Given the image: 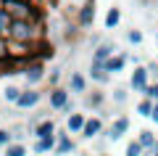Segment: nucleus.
<instances>
[{"instance_id": "obj_35", "label": "nucleus", "mask_w": 158, "mask_h": 156, "mask_svg": "<svg viewBox=\"0 0 158 156\" xmlns=\"http://www.w3.org/2000/svg\"><path fill=\"white\" fill-rule=\"evenodd\" d=\"M150 154H156V156H158V140H156V145H153V151H150Z\"/></svg>"}, {"instance_id": "obj_34", "label": "nucleus", "mask_w": 158, "mask_h": 156, "mask_svg": "<svg viewBox=\"0 0 158 156\" xmlns=\"http://www.w3.org/2000/svg\"><path fill=\"white\" fill-rule=\"evenodd\" d=\"M13 138H16V140H24V127H16V130H13Z\"/></svg>"}, {"instance_id": "obj_25", "label": "nucleus", "mask_w": 158, "mask_h": 156, "mask_svg": "<svg viewBox=\"0 0 158 156\" xmlns=\"http://www.w3.org/2000/svg\"><path fill=\"white\" fill-rule=\"evenodd\" d=\"M103 100H106V98H103V93H98V90H95L92 95H87V98H85V103H87L90 109H98V106L103 103Z\"/></svg>"}, {"instance_id": "obj_15", "label": "nucleus", "mask_w": 158, "mask_h": 156, "mask_svg": "<svg viewBox=\"0 0 158 156\" xmlns=\"http://www.w3.org/2000/svg\"><path fill=\"white\" fill-rule=\"evenodd\" d=\"M127 61H129V56H127V53H118V50H116V53H113V56L106 61V69H108L111 74H118V72H124Z\"/></svg>"}, {"instance_id": "obj_19", "label": "nucleus", "mask_w": 158, "mask_h": 156, "mask_svg": "<svg viewBox=\"0 0 158 156\" xmlns=\"http://www.w3.org/2000/svg\"><path fill=\"white\" fill-rule=\"evenodd\" d=\"M153 103H156L153 98L142 95V100L137 103V114H140V117H145V119H150V114H153Z\"/></svg>"}, {"instance_id": "obj_7", "label": "nucleus", "mask_w": 158, "mask_h": 156, "mask_svg": "<svg viewBox=\"0 0 158 156\" xmlns=\"http://www.w3.org/2000/svg\"><path fill=\"white\" fill-rule=\"evenodd\" d=\"M40 100H42V93H40L34 85H29L27 90H21V95H19V100H16V109H24V111H27V109H34Z\"/></svg>"}, {"instance_id": "obj_21", "label": "nucleus", "mask_w": 158, "mask_h": 156, "mask_svg": "<svg viewBox=\"0 0 158 156\" xmlns=\"http://www.w3.org/2000/svg\"><path fill=\"white\" fill-rule=\"evenodd\" d=\"M11 24H13V16L6 11V8L0 6V34H6L8 37V29H11Z\"/></svg>"}, {"instance_id": "obj_27", "label": "nucleus", "mask_w": 158, "mask_h": 156, "mask_svg": "<svg viewBox=\"0 0 158 156\" xmlns=\"http://www.w3.org/2000/svg\"><path fill=\"white\" fill-rule=\"evenodd\" d=\"M142 95H148V98H153V100H158V79L156 82H150L145 90H142Z\"/></svg>"}, {"instance_id": "obj_33", "label": "nucleus", "mask_w": 158, "mask_h": 156, "mask_svg": "<svg viewBox=\"0 0 158 156\" xmlns=\"http://www.w3.org/2000/svg\"><path fill=\"white\" fill-rule=\"evenodd\" d=\"M150 119H153V122L158 124V100H156V103H153V114H150Z\"/></svg>"}, {"instance_id": "obj_20", "label": "nucleus", "mask_w": 158, "mask_h": 156, "mask_svg": "<svg viewBox=\"0 0 158 156\" xmlns=\"http://www.w3.org/2000/svg\"><path fill=\"white\" fill-rule=\"evenodd\" d=\"M118 21H121V11H118V8H108V13H106V29H116Z\"/></svg>"}, {"instance_id": "obj_29", "label": "nucleus", "mask_w": 158, "mask_h": 156, "mask_svg": "<svg viewBox=\"0 0 158 156\" xmlns=\"http://www.w3.org/2000/svg\"><path fill=\"white\" fill-rule=\"evenodd\" d=\"M127 40H129L132 45H140L142 42V32L140 29H129V32H127Z\"/></svg>"}, {"instance_id": "obj_2", "label": "nucleus", "mask_w": 158, "mask_h": 156, "mask_svg": "<svg viewBox=\"0 0 158 156\" xmlns=\"http://www.w3.org/2000/svg\"><path fill=\"white\" fill-rule=\"evenodd\" d=\"M3 8L13 19H37V21H45V13H42V8L34 0H3Z\"/></svg>"}, {"instance_id": "obj_8", "label": "nucleus", "mask_w": 158, "mask_h": 156, "mask_svg": "<svg viewBox=\"0 0 158 156\" xmlns=\"http://www.w3.org/2000/svg\"><path fill=\"white\" fill-rule=\"evenodd\" d=\"M92 21H95V0H85L82 8L77 11V24L82 29H90Z\"/></svg>"}, {"instance_id": "obj_10", "label": "nucleus", "mask_w": 158, "mask_h": 156, "mask_svg": "<svg viewBox=\"0 0 158 156\" xmlns=\"http://www.w3.org/2000/svg\"><path fill=\"white\" fill-rule=\"evenodd\" d=\"M69 90H71V95H85L87 93V77L82 72H71L69 74Z\"/></svg>"}, {"instance_id": "obj_36", "label": "nucleus", "mask_w": 158, "mask_h": 156, "mask_svg": "<svg viewBox=\"0 0 158 156\" xmlns=\"http://www.w3.org/2000/svg\"><path fill=\"white\" fill-rule=\"evenodd\" d=\"M145 3H150V6H156V3H158V0H145Z\"/></svg>"}, {"instance_id": "obj_6", "label": "nucleus", "mask_w": 158, "mask_h": 156, "mask_svg": "<svg viewBox=\"0 0 158 156\" xmlns=\"http://www.w3.org/2000/svg\"><path fill=\"white\" fill-rule=\"evenodd\" d=\"M148 85H150V72H148V66L137 64L135 72H132V77H129V87L135 90V93H140V95H142V90H145Z\"/></svg>"}, {"instance_id": "obj_37", "label": "nucleus", "mask_w": 158, "mask_h": 156, "mask_svg": "<svg viewBox=\"0 0 158 156\" xmlns=\"http://www.w3.org/2000/svg\"><path fill=\"white\" fill-rule=\"evenodd\" d=\"M0 6H3V0H0Z\"/></svg>"}, {"instance_id": "obj_14", "label": "nucleus", "mask_w": 158, "mask_h": 156, "mask_svg": "<svg viewBox=\"0 0 158 156\" xmlns=\"http://www.w3.org/2000/svg\"><path fill=\"white\" fill-rule=\"evenodd\" d=\"M85 122H87V117H85L82 111H71V114H69V119H66V130H69L71 135H82Z\"/></svg>"}, {"instance_id": "obj_31", "label": "nucleus", "mask_w": 158, "mask_h": 156, "mask_svg": "<svg viewBox=\"0 0 158 156\" xmlns=\"http://www.w3.org/2000/svg\"><path fill=\"white\" fill-rule=\"evenodd\" d=\"M58 79H61V69H53V72L48 74V82H50V87H53V85H58Z\"/></svg>"}, {"instance_id": "obj_11", "label": "nucleus", "mask_w": 158, "mask_h": 156, "mask_svg": "<svg viewBox=\"0 0 158 156\" xmlns=\"http://www.w3.org/2000/svg\"><path fill=\"white\" fill-rule=\"evenodd\" d=\"M113 53H116V45L113 42H100V45H95V50H92V61L95 64H106Z\"/></svg>"}, {"instance_id": "obj_9", "label": "nucleus", "mask_w": 158, "mask_h": 156, "mask_svg": "<svg viewBox=\"0 0 158 156\" xmlns=\"http://www.w3.org/2000/svg\"><path fill=\"white\" fill-rule=\"evenodd\" d=\"M98 135H103V119L100 117H87L85 127H82V138L85 140H95Z\"/></svg>"}, {"instance_id": "obj_12", "label": "nucleus", "mask_w": 158, "mask_h": 156, "mask_svg": "<svg viewBox=\"0 0 158 156\" xmlns=\"http://www.w3.org/2000/svg\"><path fill=\"white\" fill-rule=\"evenodd\" d=\"M58 143H56V151L58 154H71V151H77V143L71 140V132L69 130H58Z\"/></svg>"}, {"instance_id": "obj_17", "label": "nucleus", "mask_w": 158, "mask_h": 156, "mask_svg": "<svg viewBox=\"0 0 158 156\" xmlns=\"http://www.w3.org/2000/svg\"><path fill=\"white\" fill-rule=\"evenodd\" d=\"M56 143H58V135H50V138H37L32 145V151L37 154H48V151H56Z\"/></svg>"}, {"instance_id": "obj_30", "label": "nucleus", "mask_w": 158, "mask_h": 156, "mask_svg": "<svg viewBox=\"0 0 158 156\" xmlns=\"http://www.w3.org/2000/svg\"><path fill=\"white\" fill-rule=\"evenodd\" d=\"M113 103H127V90L124 87H116V90H113Z\"/></svg>"}, {"instance_id": "obj_38", "label": "nucleus", "mask_w": 158, "mask_h": 156, "mask_svg": "<svg viewBox=\"0 0 158 156\" xmlns=\"http://www.w3.org/2000/svg\"><path fill=\"white\" fill-rule=\"evenodd\" d=\"M156 37H158V32H156Z\"/></svg>"}, {"instance_id": "obj_18", "label": "nucleus", "mask_w": 158, "mask_h": 156, "mask_svg": "<svg viewBox=\"0 0 158 156\" xmlns=\"http://www.w3.org/2000/svg\"><path fill=\"white\" fill-rule=\"evenodd\" d=\"M137 140H140V143H142V148H145V151H153V145H156L158 135L153 132V130H142V132L137 135Z\"/></svg>"}, {"instance_id": "obj_3", "label": "nucleus", "mask_w": 158, "mask_h": 156, "mask_svg": "<svg viewBox=\"0 0 158 156\" xmlns=\"http://www.w3.org/2000/svg\"><path fill=\"white\" fill-rule=\"evenodd\" d=\"M48 103H50L53 111H66V114L74 111L71 90H69V87H61V85H53V87L48 90Z\"/></svg>"}, {"instance_id": "obj_13", "label": "nucleus", "mask_w": 158, "mask_h": 156, "mask_svg": "<svg viewBox=\"0 0 158 156\" xmlns=\"http://www.w3.org/2000/svg\"><path fill=\"white\" fill-rule=\"evenodd\" d=\"M56 132L58 130H56V122H53V119H40V122L32 127L34 138H50V135H56Z\"/></svg>"}, {"instance_id": "obj_32", "label": "nucleus", "mask_w": 158, "mask_h": 156, "mask_svg": "<svg viewBox=\"0 0 158 156\" xmlns=\"http://www.w3.org/2000/svg\"><path fill=\"white\" fill-rule=\"evenodd\" d=\"M148 72H150V79H158V58L148 64Z\"/></svg>"}, {"instance_id": "obj_4", "label": "nucleus", "mask_w": 158, "mask_h": 156, "mask_svg": "<svg viewBox=\"0 0 158 156\" xmlns=\"http://www.w3.org/2000/svg\"><path fill=\"white\" fill-rule=\"evenodd\" d=\"M45 64H42V58H32V61L24 66V79H27V85H40L42 79H45Z\"/></svg>"}, {"instance_id": "obj_5", "label": "nucleus", "mask_w": 158, "mask_h": 156, "mask_svg": "<svg viewBox=\"0 0 158 156\" xmlns=\"http://www.w3.org/2000/svg\"><path fill=\"white\" fill-rule=\"evenodd\" d=\"M127 132H129V117H116V119H113V124L103 135H106L108 143H116V140H121Z\"/></svg>"}, {"instance_id": "obj_16", "label": "nucleus", "mask_w": 158, "mask_h": 156, "mask_svg": "<svg viewBox=\"0 0 158 156\" xmlns=\"http://www.w3.org/2000/svg\"><path fill=\"white\" fill-rule=\"evenodd\" d=\"M90 79H92V82L106 85L108 79H111V72L106 69V64H95V61H92V66H90Z\"/></svg>"}, {"instance_id": "obj_26", "label": "nucleus", "mask_w": 158, "mask_h": 156, "mask_svg": "<svg viewBox=\"0 0 158 156\" xmlns=\"http://www.w3.org/2000/svg\"><path fill=\"white\" fill-rule=\"evenodd\" d=\"M142 151H145V148H142V143H140V140H132V143L127 145V154H129V156H140Z\"/></svg>"}, {"instance_id": "obj_28", "label": "nucleus", "mask_w": 158, "mask_h": 156, "mask_svg": "<svg viewBox=\"0 0 158 156\" xmlns=\"http://www.w3.org/2000/svg\"><path fill=\"white\" fill-rule=\"evenodd\" d=\"M13 140V130H6V127H0V145L6 148L8 143Z\"/></svg>"}, {"instance_id": "obj_23", "label": "nucleus", "mask_w": 158, "mask_h": 156, "mask_svg": "<svg viewBox=\"0 0 158 156\" xmlns=\"http://www.w3.org/2000/svg\"><path fill=\"white\" fill-rule=\"evenodd\" d=\"M19 95H21V87H16V85H8V87L3 90V100H8V103H13V106H16Z\"/></svg>"}, {"instance_id": "obj_22", "label": "nucleus", "mask_w": 158, "mask_h": 156, "mask_svg": "<svg viewBox=\"0 0 158 156\" xmlns=\"http://www.w3.org/2000/svg\"><path fill=\"white\" fill-rule=\"evenodd\" d=\"M8 58H11V40L0 34V64H8Z\"/></svg>"}, {"instance_id": "obj_1", "label": "nucleus", "mask_w": 158, "mask_h": 156, "mask_svg": "<svg viewBox=\"0 0 158 156\" xmlns=\"http://www.w3.org/2000/svg\"><path fill=\"white\" fill-rule=\"evenodd\" d=\"M8 40H16V42H29V45L45 42V40H48L45 21H37V19H13L11 29H8Z\"/></svg>"}, {"instance_id": "obj_24", "label": "nucleus", "mask_w": 158, "mask_h": 156, "mask_svg": "<svg viewBox=\"0 0 158 156\" xmlns=\"http://www.w3.org/2000/svg\"><path fill=\"white\" fill-rule=\"evenodd\" d=\"M24 154H27V145L24 143H13L11 140V143L6 145V156H24Z\"/></svg>"}]
</instances>
